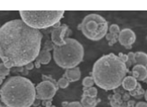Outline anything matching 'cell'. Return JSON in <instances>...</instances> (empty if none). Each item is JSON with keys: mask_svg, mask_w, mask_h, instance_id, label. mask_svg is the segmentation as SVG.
Returning a JSON list of instances; mask_svg holds the SVG:
<instances>
[{"mask_svg": "<svg viewBox=\"0 0 147 107\" xmlns=\"http://www.w3.org/2000/svg\"><path fill=\"white\" fill-rule=\"evenodd\" d=\"M42 34L21 19L6 22L0 27V59L9 69L32 63L41 47Z\"/></svg>", "mask_w": 147, "mask_h": 107, "instance_id": "1", "label": "cell"}, {"mask_svg": "<svg viewBox=\"0 0 147 107\" xmlns=\"http://www.w3.org/2000/svg\"><path fill=\"white\" fill-rule=\"evenodd\" d=\"M128 69L118 56L109 53L96 61L92 70L95 84L106 91L114 90L122 84Z\"/></svg>", "mask_w": 147, "mask_h": 107, "instance_id": "2", "label": "cell"}, {"mask_svg": "<svg viewBox=\"0 0 147 107\" xmlns=\"http://www.w3.org/2000/svg\"><path fill=\"white\" fill-rule=\"evenodd\" d=\"M0 98L8 107H30L36 99L35 86L26 78L11 77L0 89Z\"/></svg>", "mask_w": 147, "mask_h": 107, "instance_id": "3", "label": "cell"}, {"mask_svg": "<svg viewBox=\"0 0 147 107\" xmlns=\"http://www.w3.org/2000/svg\"><path fill=\"white\" fill-rule=\"evenodd\" d=\"M53 59L60 67L72 69L76 67L83 59V46L76 39H65L62 46L53 45Z\"/></svg>", "mask_w": 147, "mask_h": 107, "instance_id": "4", "label": "cell"}, {"mask_svg": "<svg viewBox=\"0 0 147 107\" xmlns=\"http://www.w3.org/2000/svg\"><path fill=\"white\" fill-rule=\"evenodd\" d=\"M64 11H20L21 20L32 29H46L60 23Z\"/></svg>", "mask_w": 147, "mask_h": 107, "instance_id": "5", "label": "cell"}, {"mask_svg": "<svg viewBox=\"0 0 147 107\" xmlns=\"http://www.w3.org/2000/svg\"><path fill=\"white\" fill-rule=\"evenodd\" d=\"M78 28L87 39L93 41L103 39L109 30L108 22L102 16L95 13L87 15Z\"/></svg>", "mask_w": 147, "mask_h": 107, "instance_id": "6", "label": "cell"}, {"mask_svg": "<svg viewBox=\"0 0 147 107\" xmlns=\"http://www.w3.org/2000/svg\"><path fill=\"white\" fill-rule=\"evenodd\" d=\"M53 80H44L36 86V98L43 101L51 100L55 93H56L58 87Z\"/></svg>", "mask_w": 147, "mask_h": 107, "instance_id": "7", "label": "cell"}, {"mask_svg": "<svg viewBox=\"0 0 147 107\" xmlns=\"http://www.w3.org/2000/svg\"><path fill=\"white\" fill-rule=\"evenodd\" d=\"M68 31V27L66 25L55 27L51 33L52 43L55 46H62L65 44L66 32Z\"/></svg>", "mask_w": 147, "mask_h": 107, "instance_id": "8", "label": "cell"}, {"mask_svg": "<svg viewBox=\"0 0 147 107\" xmlns=\"http://www.w3.org/2000/svg\"><path fill=\"white\" fill-rule=\"evenodd\" d=\"M118 41L123 46L131 49L136 41V34L131 29H123L118 34Z\"/></svg>", "mask_w": 147, "mask_h": 107, "instance_id": "9", "label": "cell"}, {"mask_svg": "<svg viewBox=\"0 0 147 107\" xmlns=\"http://www.w3.org/2000/svg\"><path fill=\"white\" fill-rule=\"evenodd\" d=\"M51 47H53L48 41L46 43V45L44 49L40 51L38 57L35 59V64L37 68H40V64H47L51 60V54H50V49Z\"/></svg>", "mask_w": 147, "mask_h": 107, "instance_id": "10", "label": "cell"}, {"mask_svg": "<svg viewBox=\"0 0 147 107\" xmlns=\"http://www.w3.org/2000/svg\"><path fill=\"white\" fill-rule=\"evenodd\" d=\"M109 33L106 34V39L109 41V45H113L118 40V34L120 32L119 26L117 25H111L109 28Z\"/></svg>", "mask_w": 147, "mask_h": 107, "instance_id": "11", "label": "cell"}, {"mask_svg": "<svg viewBox=\"0 0 147 107\" xmlns=\"http://www.w3.org/2000/svg\"><path fill=\"white\" fill-rule=\"evenodd\" d=\"M132 77L138 81H144L147 78V68L143 65L136 64L132 69Z\"/></svg>", "mask_w": 147, "mask_h": 107, "instance_id": "12", "label": "cell"}, {"mask_svg": "<svg viewBox=\"0 0 147 107\" xmlns=\"http://www.w3.org/2000/svg\"><path fill=\"white\" fill-rule=\"evenodd\" d=\"M64 78H66L69 82H76L81 78V70L79 67H75L72 69H67L65 72Z\"/></svg>", "mask_w": 147, "mask_h": 107, "instance_id": "13", "label": "cell"}, {"mask_svg": "<svg viewBox=\"0 0 147 107\" xmlns=\"http://www.w3.org/2000/svg\"><path fill=\"white\" fill-rule=\"evenodd\" d=\"M122 85L125 90L131 92V91H134L136 87L138 86V82L136 78H134L132 76H128L123 78L122 82Z\"/></svg>", "mask_w": 147, "mask_h": 107, "instance_id": "14", "label": "cell"}, {"mask_svg": "<svg viewBox=\"0 0 147 107\" xmlns=\"http://www.w3.org/2000/svg\"><path fill=\"white\" fill-rule=\"evenodd\" d=\"M99 100L96 98H90L88 96H83L82 98V107H96L98 104Z\"/></svg>", "mask_w": 147, "mask_h": 107, "instance_id": "15", "label": "cell"}, {"mask_svg": "<svg viewBox=\"0 0 147 107\" xmlns=\"http://www.w3.org/2000/svg\"><path fill=\"white\" fill-rule=\"evenodd\" d=\"M135 54V64L147 67V54L142 51H138Z\"/></svg>", "mask_w": 147, "mask_h": 107, "instance_id": "16", "label": "cell"}, {"mask_svg": "<svg viewBox=\"0 0 147 107\" xmlns=\"http://www.w3.org/2000/svg\"><path fill=\"white\" fill-rule=\"evenodd\" d=\"M83 96H88L90 98H96L97 96V89L95 87L83 88Z\"/></svg>", "mask_w": 147, "mask_h": 107, "instance_id": "17", "label": "cell"}, {"mask_svg": "<svg viewBox=\"0 0 147 107\" xmlns=\"http://www.w3.org/2000/svg\"><path fill=\"white\" fill-rule=\"evenodd\" d=\"M127 57H128V59H127V62L125 63V65L127 67V69L130 67L131 64H135V54L133 52H129L127 54Z\"/></svg>", "mask_w": 147, "mask_h": 107, "instance_id": "18", "label": "cell"}, {"mask_svg": "<svg viewBox=\"0 0 147 107\" xmlns=\"http://www.w3.org/2000/svg\"><path fill=\"white\" fill-rule=\"evenodd\" d=\"M95 84L94 79L92 77H86L82 80V85L85 88H89V87H93V84Z\"/></svg>", "mask_w": 147, "mask_h": 107, "instance_id": "19", "label": "cell"}, {"mask_svg": "<svg viewBox=\"0 0 147 107\" xmlns=\"http://www.w3.org/2000/svg\"><path fill=\"white\" fill-rule=\"evenodd\" d=\"M10 73V69L5 65V64H0V76L2 78H5V76H8Z\"/></svg>", "mask_w": 147, "mask_h": 107, "instance_id": "20", "label": "cell"}, {"mask_svg": "<svg viewBox=\"0 0 147 107\" xmlns=\"http://www.w3.org/2000/svg\"><path fill=\"white\" fill-rule=\"evenodd\" d=\"M68 84H69V81L66 78H60L59 80H58V83H57V85L60 87V88H61V89H65V88H67V86H68Z\"/></svg>", "mask_w": 147, "mask_h": 107, "instance_id": "21", "label": "cell"}, {"mask_svg": "<svg viewBox=\"0 0 147 107\" xmlns=\"http://www.w3.org/2000/svg\"><path fill=\"white\" fill-rule=\"evenodd\" d=\"M67 105H65V107H82V104L79 102H71V103H66Z\"/></svg>", "mask_w": 147, "mask_h": 107, "instance_id": "22", "label": "cell"}, {"mask_svg": "<svg viewBox=\"0 0 147 107\" xmlns=\"http://www.w3.org/2000/svg\"><path fill=\"white\" fill-rule=\"evenodd\" d=\"M118 58H120V60H121L122 62H123L124 64L127 62L128 57H127V55H126V54H123V53H119Z\"/></svg>", "mask_w": 147, "mask_h": 107, "instance_id": "23", "label": "cell"}, {"mask_svg": "<svg viewBox=\"0 0 147 107\" xmlns=\"http://www.w3.org/2000/svg\"><path fill=\"white\" fill-rule=\"evenodd\" d=\"M134 107H147V103L145 102H138L136 104Z\"/></svg>", "mask_w": 147, "mask_h": 107, "instance_id": "24", "label": "cell"}, {"mask_svg": "<svg viewBox=\"0 0 147 107\" xmlns=\"http://www.w3.org/2000/svg\"><path fill=\"white\" fill-rule=\"evenodd\" d=\"M33 67H34V64H32V63H30V64H26V70H32L33 69Z\"/></svg>", "mask_w": 147, "mask_h": 107, "instance_id": "25", "label": "cell"}, {"mask_svg": "<svg viewBox=\"0 0 147 107\" xmlns=\"http://www.w3.org/2000/svg\"><path fill=\"white\" fill-rule=\"evenodd\" d=\"M134 104H135V102L133 100H130L128 102V106L127 107H134L135 106Z\"/></svg>", "mask_w": 147, "mask_h": 107, "instance_id": "26", "label": "cell"}, {"mask_svg": "<svg viewBox=\"0 0 147 107\" xmlns=\"http://www.w3.org/2000/svg\"><path fill=\"white\" fill-rule=\"evenodd\" d=\"M5 78H2L1 76H0V85H1L2 84H3V80H4Z\"/></svg>", "mask_w": 147, "mask_h": 107, "instance_id": "27", "label": "cell"}, {"mask_svg": "<svg viewBox=\"0 0 147 107\" xmlns=\"http://www.w3.org/2000/svg\"><path fill=\"white\" fill-rule=\"evenodd\" d=\"M144 98H145V100L147 101V90H146V92H145V93H144Z\"/></svg>", "mask_w": 147, "mask_h": 107, "instance_id": "28", "label": "cell"}, {"mask_svg": "<svg viewBox=\"0 0 147 107\" xmlns=\"http://www.w3.org/2000/svg\"><path fill=\"white\" fill-rule=\"evenodd\" d=\"M45 107H55V106H53V105H50V104H48V105H47V106H45Z\"/></svg>", "mask_w": 147, "mask_h": 107, "instance_id": "29", "label": "cell"}, {"mask_svg": "<svg viewBox=\"0 0 147 107\" xmlns=\"http://www.w3.org/2000/svg\"><path fill=\"white\" fill-rule=\"evenodd\" d=\"M144 83H146V84H147V78H145V79H144Z\"/></svg>", "mask_w": 147, "mask_h": 107, "instance_id": "30", "label": "cell"}, {"mask_svg": "<svg viewBox=\"0 0 147 107\" xmlns=\"http://www.w3.org/2000/svg\"><path fill=\"white\" fill-rule=\"evenodd\" d=\"M0 107H2V105H1V103H0Z\"/></svg>", "mask_w": 147, "mask_h": 107, "instance_id": "31", "label": "cell"}]
</instances>
